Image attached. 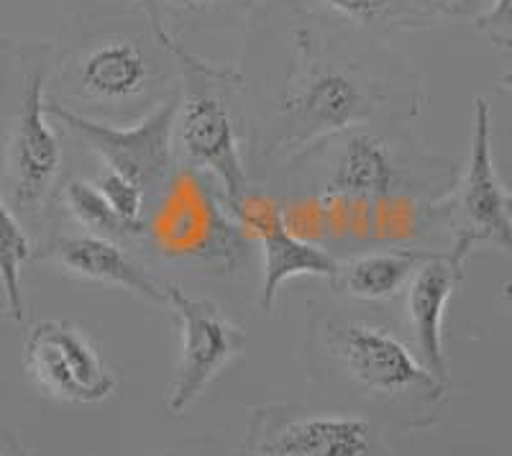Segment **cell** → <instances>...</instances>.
<instances>
[{
    "label": "cell",
    "instance_id": "obj_1",
    "mask_svg": "<svg viewBox=\"0 0 512 456\" xmlns=\"http://www.w3.org/2000/svg\"><path fill=\"white\" fill-rule=\"evenodd\" d=\"M241 108L249 172L287 170L333 136L425 111V82L384 39L331 24L297 0L249 13Z\"/></svg>",
    "mask_w": 512,
    "mask_h": 456
},
{
    "label": "cell",
    "instance_id": "obj_2",
    "mask_svg": "<svg viewBox=\"0 0 512 456\" xmlns=\"http://www.w3.org/2000/svg\"><path fill=\"white\" fill-rule=\"evenodd\" d=\"M290 170L303 198L285 216L305 239H405L428 221L459 167L425 152L405 123L356 126L320 144Z\"/></svg>",
    "mask_w": 512,
    "mask_h": 456
},
{
    "label": "cell",
    "instance_id": "obj_3",
    "mask_svg": "<svg viewBox=\"0 0 512 456\" xmlns=\"http://www.w3.org/2000/svg\"><path fill=\"white\" fill-rule=\"evenodd\" d=\"M190 49L136 8L98 18L54 47L47 95L77 116L128 126L152 113L180 85Z\"/></svg>",
    "mask_w": 512,
    "mask_h": 456
},
{
    "label": "cell",
    "instance_id": "obj_4",
    "mask_svg": "<svg viewBox=\"0 0 512 456\" xmlns=\"http://www.w3.org/2000/svg\"><path fill=\"white\" fill-rule=\"evenodd\" d=\"M313 375L356 405V413L402 431L441 418L448 382L438 380L415 346L390 323L367 313L323 308L308 326Z\"/></svg>",
    "mask_w": 512,
    "mask_h": 456
},
{
    "label": "cell",
    "instance_id": "obj_5",
    "mask_svg": "<svg viewBox=\"0 0 512 456\" xmlns=\"http://www.w3.org/2000/svg\"><path fill=\"white\" fill-rule=\"evenodd\" d=\"M54 44H0V116L6 121L3 188L18 221L49 234L64 185V147L47 111Z\"/></svg>",
    "mask_w": 512,
    "mask_h": 456
},
{
    "label": "cell",
    "instance_id": "obj_6",
    "mask_svg": "<svg viewBox=\"0 0 512 456\" xmlns=\"http://www.w3.org/2000/svg\"><path fill=\"white\" fill-rule=\"evenodd\" d=\"M172 144L177 167L205 172L221 188L231 211L246 198L254 185L246 162L239 70L200 54L182 59Z\"/></svg>",
    "mask_w": 512,
    "mask_h": 456
},
{
    "label": "cell",
    "instance_id": "obj_7",
    "mask_svg": "<svg viewBox=\"0 0 512 456\" xmlns=\"http://www.w3.org/2000/svg\"><path fill=\"white\" fill-rule=\"evenodd\" d=\"M141 239L167 262L200 264L218 275L241 272L254 249L221 188L205 172L190 167H177L152 200Z\"/></svg>",
    "mask_w": 512,
    "mask_h": 456
},
{
    "label": "cell",
    "instance_id": "obj_8",
    "mask_svg": "<svg viewBox=\"0 0 512 456\" xmlns=\"http://www.w3.org/2000/svg\"><path fill=\"white\" fill-rule=\"evenodd\" d=\"M428 223H446L454 234L446 254L466 269L479 246H492L510 254L512 246V198L500 180L492 149V108L487 98H474L472 136L464 167H459L448 193L431 205Z\"/></svg>",
    "mask_w": 512,
    "mask_h": 456
},
{
    "label": "cell",
    "instance_id": "obj_9",
    "mask_svg": "<svg viewBox=\"0 0 512 456\" xmlns=\"http://www.w3.org/2000/svg\"><path fill=\"white\" fill-rule=\"evenodd\" d=\"M239 456H400L387 426L356 410L264 403L251 410Z\"/></svg>",
    "mask_w": 512,
    "mask_h": 456
},
{
    "label": "cell",
    "instance_id": "obj_10",
    "mask_svg": "<svg viewBox=\"0 0 512 456\" xmlns=\"http://www.w3.org/2000/svg\"><path fill=\"white\" fill-rule=\"evenodd\" d=\"M47 111L54 121L62 123L64 131L77 136L100 159L105 170H113L136 182L149 198V205L162 193L169 177L175 175L177 159L172 134H175L177 90L152 113H146L144 118L128 126H111V123L77 116L54 103L49 95Z\"/></svg>",
    "mask_w": 512,
    "mask_h": 456
},
{
    "label": "cell",
    "instance_id": "obj_11",
    "mask_svg": "<svg viewBox=\"0 0 512 456\" xmlns=\"http://www.w3.org/2000/svg\"><path fill=\"white\" fill-rule=\"evenodd\" d=\"M24 367L47 398L90 405L111 398L118 380L82 326L59 318L36 321L24 336Z\"/></svg>",
    "mask_w": 512,
    "mask_h": 456
},
{
    "label": "cell",
    "instance_id": "obj_12",
    "mask_svg": "<svg viewBox=\"0 0 512 456\" xmlns=\"http://www.w3.org/2000/svg\"><path fill=\"white\" fill-rule=\"evenodd\" d=\"M167 308L180 328V359L167 392V410L182 416L205 387L239 357L246 336L239 323L226 316V310L210 298H192L180 285H164Z\"/></svg>",
    "mask_w": 512,
    "mask_h": 456
},
{
    "label": "cell",
    "instance_id": "obj_13",
    "mask_svg": "<svg viewBox=\"0 0 512 456\" xmlns=\"http://www.w3.org/2000/svg\"><path fill=\"white\" fill-rule=\"evenodd\" d=\"M254 246L262 249V287H259V308L272 313L280 287L295 277H328L336 269L338 257L326 246L305 239L290 226L285 205L277 195L251 188L246 198L233 208Z\"/></svg>",
    "mask_w": 512,
    "mask_h": 456
},
{
    "label": "cell",
    "instance_id": "obj_14",
    "mask_svg": "<svg viewBox=\"0 0 512 456\" xmlns=\"http://www.w3.org/2000/svg\"><path fill=\"white\" fill-rule=\"evenodd\" d=\"M41 257L59 267L64 275L75 277L93 285L116 287L146 303L167 305V290L159 285L144 264L128 252L123 241L108 239V236L90 234V231H49L44 236V244L39 246Z\"/></svg>",
    "mask_w": 512,
    "mask_h": 456
},
{
    "label": "cell",
    "instance_id": "obj_15",
    "mask_svg": "<svg viewBox=\"0 0 512 456\" xmlns=\"http://www.w3.org/2000/svg\"><path fill=\"white\" fill-rule=\"evenodd\" d=\"M466 269L451 262L446 252L438 249L425 259L405 285V313L413 334V346L423 364L438 380L448 382V359L443 351V318L451 298L464 282Z\"/></svg>",
    "mask_w": 512,
    "mask_h": 456
},
{
    "label": "cell",
    "instance_id": "obj_16",
    "mask_svg": "<svg viewBox=\"0 0 512 456\" xmlns=\"http://www.w3.org/2000/svg\"><path fill=\"white\" fill-rule=\"evenodd\" d=\"M438 249L425 246H395V249H369L338 259L331 287L344 298L359 303H387L405 290L415 269L431 259Z\"/></svg>",
    "mask_w": 512,
    "mask_h": 456
},
{
    "label": "cell",
    "instance_id": "obj_17",
    "mask_svg": "<svg viewBox=\"0 0 512 456\" xmlns=\"http://www.w3.org/2000/svg\"><path fill=\"white\" fill-rule=\"evenodd\" d=\"M297 3L328 18L331 24L374 39H384L400 31L428 29L438 18L423 0H297Z\"/></svg>",
    "mask_w": 512,
    "mask_h": 456
},
{
    "label": "cell",
    "instance_id": "obj_18",
    "mask_svg": "<svg viewBox=\"0 0 512 456\" xmlns=\"http://www.w3.org/2000/svg\"><path fill=\"white\" fill-rule=\"evenodd\" d=\"M34 257V241L26 226L18 221L6 195L0 193V290L6 300L8 316L16 323H24L26 300L21 269Z\"/></svg>",
    "mask_w": 512,
    "mask_h": 456
},
{
    "label": "cell",
    "instance_id": "obj_19",
    "mask_svg": "<svg viewBox=\"0 0 512 456\" xmlns=\"http://www.w3.org/2000/svg\"><path fill=\"white\" fill-rule=\"evenodd\" d=\"M59 205L70 213L72 221H75L77 228H82V231L108 236V239L123 241V244L128 241L126 228L118 221L116 213L111 211V205L105 203V198L100 195V190L95 188L93 180H80V177H75V180H64L62 193H59Z\"/></svg>",
    "mask_w": 512,
    "mask_h": 456
},
{
    "label": "cell",
    "instance_id": "obj_20",
    "mask_svg": "<svg viewBox=\"0 0 512 456\" xmlns=\"http://www.w3.org/2000/svg\"><path fill=\"white\" fill-rule=\"evenodd\" d=\"M259 0H146L144 16L157 29L175 36L180 29H200L213 18H223L233 11L251 6Z\"/></svg>",
    "mask_w": 512,
    "mask_h": 456
},
{
    "label": "cell",
    "instance_id": "obj_21",
    "mask_svg": "<svg viewBox=\"0 0 512 456\" xmlns=\"http://www.w3.org/2000/svg\"><path fill=\"white\" fill-rule=\"evenodd\" d=\"M93 182L105 198V203L111 205V211L116 213L118 221L123 223L128 239H141L146 213H149V198H146L144 190L136 182L128 180V177L118 175L113 170H105V167L98 172Z\"/></svg>",
    "mask_w": 512,
    "mask_h": 456
},
{
    "label": "cell",
    "instance_id": "obj_22",
    "mask_svg": "<svg viewBox=\"0 0 512 456\" xmlns=\"http://www.w3.org/2000/svg\"><path fill=\"white\" fill-rule=\"evenodd\" d=\"M474 29L500 49H510V0H487V6L474 16Z\"/></svg>",
    "mask_w": 512,
    "mask_h": 456
},
{
    "label": "cell",
    "instance_id": "obj_23",
    "mask_svg": "<svg viewBox=\"0 0 512 456\" xmlns=\"http://www.w3.org/2000/svg\"><path fill=\"white\" fill-rule=\"evenodd\" d=\"M425 6L431 8L436 16H477L484 6H487V0H423Z\"/></svg>",
    "mask_w": 512,
    "mask_h": 456
},
{
    "label": "cell",
    "instance_id": "obj_24",
    "mask_svg": "<svg viewBox=\"0 0 512 456\" xmlns=\"http://www.w3.org/2000/svg\"><path fill=\"white\" fill-rule=\"evenodd\" d=\"M162 456H228V451L218 446L216 441H195V444L180 446V449H172Z\"/></svg>",
    "mask_w": 512,
    "mask_h": 456
},
{
    "label": "cell",
    "instance_id": "obj_25",
    "mask_svg": "<svg viewBox=\"0 0 512 456\" xmlns=\"http://www.w3.org/2000/svg\"><path fill=\"white\" fill-rule=\"evenodd\" d=\"M0 456H26L16 436L3 423H0Z\"/></svg>",
    "mask_w": 512,
    "mask_h": 456
},
{
    "label": "cell",
    "instance_id": "obj_26",
    "mask_svg": "<svg viewBox=\"0 0 512 456\" xmlns=\"http://www.w3.org/2000/svg\"><path fill=\"white\" fill-rule=\"evenodd\" d=\"M128 3H136V8H139V11L144 13V8H146V0H128Z\"/></svg>",
    "mask_w": 512,
    "mask_h": 456
}]
</instances>
